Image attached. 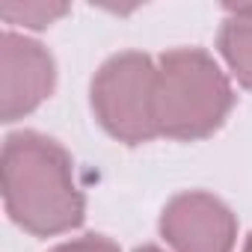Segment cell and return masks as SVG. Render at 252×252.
<instances>
[{"instance_id": "3", "label": "cell", "mask_w": 252, "mask_h": 252, "mask_svg": "<svg viewBox=\"0 0 252 252\" xmlns=\"http://www.w3.org/2000/svg\"><path fill=\"white\" fill-rule=\"evenodd\" d=\"M158 60L140 51L110 57L92 77V110L101 128L119 143L140 146L158 137L155 128Z\"/></svg>"}, {"instance_id": "10", "label": "cell", "mask_w": 252, "mask_h": 252, "mask_svg": "<svg viewBox=\"0 0 252 252\" xmlns=\"http://www.w3.org/2000/svg\"><path fill=\"white\" fill-rule=\"evenodd\" d=\"M243 252H252V234L246 237V246H243Z\"/></svg>"}, {"instance_id": "4", "label": "cell", "mask_w": 252, "mask_h": 252, "mask_svg": "<svg viewBox=\"0 0 252 252\" xmlns=\"http://www.w3.org/2000/svg\"><path fill=\"white\" fill-rule=\"evenodd\" d=\"M160 234L175 252H231L237 220L217 196L190 190L166 202L160 214Z\"/></svg>"}, {"instance_id": "2", "label": "cell", "mask_w": 252, "mask_h": 252, "mask_svg": "<svg viewBox=\"0 0 252 252\" xmlns=\"http://www.w3.org/2000/svg\"><path fill=\"white\" fill-rule=\"evenodd\" d=\"M234 92L217 60L202 48H175L158 57L155 128L169 140H205L222 128Z\"/></svg>"}, {"instance_id": "6", "label": "cell", "mask_w": 252, "mask_h": 252, "mask_svg": "<svg viewBox=\"0 0 252 252\" xmlns=\"http://www.w3.org/2000/svg\"><path fill=\"white\" fill-rule=\"evenodd\" d=\"M225 15L217 48L237 83L252 89V6H225Z\"/></svg>"}, {"instance_id": "9", "label": "cell", "mask_w": 252, "mask_h": 252, "mask_svg": "<svg viewBox=\"0 0 252 252\" xmlns=\"http://www.w3.org/2000/svg\"><path fill=\"white\" fill-rule=\"evenodd\" d=\"M137 252H160V249H158V246H140Z\"/></svg>"}, {"instance_id": "8", "label": "cell", "mask_w": 252, "mask_h": 252, "mask_svg": "<svg viewBox=\"0 0 252 252\" xmlns=\"http://www.w3.org/2000/svg\"><path fill=\"white\" fill-rule=\"evenodd\" d=\"M51 252H119V246L113 240L101 237V234H86V237H77V240H65Z\"/></svg>"}, {"instance_id": "7", "label": "cell", "mask_w": 252, "mask_h": 252, "mask_svg": "<svg viewBox=\"0 0 252 252\" xmlns=\"http://www.w3.org/2000/svg\"><path fill=\"white\" fill-rule=\"evenodd\" d=\"M65 12H68L65 3H3L0 6V15H3L6 24H24L33 30L51 27Z\"/></svg>"}, {"instance_id": "5", "label": "cell", "mask_w": 252, "mask_h": 252, "mask_svg": "<svg viewBox=\"0 0 252 252\" xmlns=\"http://www.w3.org/2000/svg\"><path fill=\"white\" fill-rule=\"evenodd\" d=\"M0 116L3 122H15L33 113L57 83L54 57L33 39L18 36L12 30L3 33L0 42Z\"/></svg>"}, {"instance_id": "1", "label": "cell", "mask_w": 252, "mask_h": 252, "mask_svg": "<svg viewBox=\"0 0 252 252\" xmlns=\"http://www.w3.org/2000/svg\"><path fill=\"white\" fill-rule=\"evenodd\" d=\"M0 178L6 214L24 231L54 237L83 222L86 199L74 178V160L57 140L36 131L9 134Z\"/></svg>"}]
</instances>
